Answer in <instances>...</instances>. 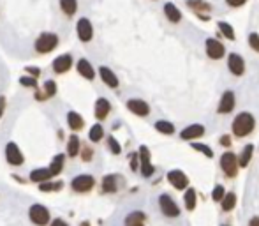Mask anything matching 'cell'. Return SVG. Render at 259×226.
Masks as SVG:
<instances>
[{"label": "cell", "mask_w": 259, "mask_h": 226, "mask_svg": "<svg viewBox=\"0 0 259 226\" xmlns=\"http://www.w3.org/2000/svg\"><path fill=\"white\" fill-rule=\"evenodd\" d=\"M256 128V118L250 112H242L238 113L231 124V131L236 138H247L249 134L254 133Z\"/></svg>", "instance_id": "obj_1"}, {"label": "cell", "mask_w": 259, "mask_h": 226, "mask_svg": "<svg viewBox=\"0 0 259 226\" xmlns=\"http://www.w3.org/2000/svg\"><path fill=\"white\" fill-rule=\"evenodd\" d=\"M238 168H240V162H238V156L235 152H224L220 156V170L224 172L226 177L229 178H235L238 175Z\"/></svg>", "instance_id": "obj_2"}, {"label": "cell", "mask_w": 259, "mask_h": 226, "mask_svg": "<svg viewBox=\"0 0 259 226\" xmlns=\"http://www.w3.org/2000/svg\"><path fill=\"white\" fill-rule=\"evenodd\" d=\"M139 170H141V175L145 178H150L153 173H155V166L152 164V156H150V148L147 145H141L139 150Z\"/></svg>", "instance_id": "obj_3"}, {"label": "cell", "mask_w": 259, "mask_h": 226, "mask_svg": "<svg viewBox=\"0 0 259 226\" xmlns=\"http://www.w3.org/2000/svg\"><path fill=\"white\" fill-rule=\"evenodd\" d=\"M159 207H161L162 214L166 217H169V219H176V217L180 216V207L176 205L175 200L169 194H166V193L159 196Z\"/></svg>", "instance_id": "obj_4"}, {"label": "cell", "mask_w": 259, "mask_h": 226, "mask_svg": "<svg viewBox=\"0 0 259 226\" xmlns=\"http://www.w3.org/2000/svg\"><path fill=\"white\" fill-rule=\"evenodd\" d=\"M57 45H59L57 34L46 32V34H41L39 39L35 41V49H37L39 53H49V51H53V49L57 48Z\"/></svg>", "instance_id": "obj_5"}, {"label": "cell", "mask_w": 259, "mask_h": 226, "mask_svg": "<svg viewBox=\"0 0 259 226\" xmlns=\"http://www.w3.org/2000/svg\"><path fill=\"white\" fill-rule=\"evenodd\" d=\"M205 48H206L208 59H212V60H220L226 57L224 45H222L219 39H215V37H208V39L205 41Z\"/></svg>", "instance_id": "obj_6"}, {"label": "cell", "mask_w": 259, "mask_h": 226, "mask_svg": "<svg viewBox=\"0 0 259 226\" xmlns=\"http://www.w3.org/2000/svg\"><path fill=\"white\" fill-rule=\"evenodd\" d=\"M29 216H30V221L37 226H46L49 223L48 209H46L44 205H39V203H35V205L30 207Z\"/></svg>", "instance_id": "obj_7"}, {"label": "cell", "mask_w": 259, "mask_h": 226, "mask_svg": "<svg viewBox=\"0 0 259 226\" xmlns=\"http://www.w3.org/2000/svg\"><path fill=\"white\" fill-rule=\"evenodd\" d=\"M166 178L175 189H178V191H185L187 187H189V177H187L182 170H169Z\"/></svg>", "instance_id": "obj_8"}, {"label": "cell", "mask_w": 259, "mask_h": 226, "mask_svg": "<svg viewBox=\"0 0 259 226\" xmlns=\"http://www.w3.org/2000/svg\"><path fill=\"white\" fill-rule=\"evenodd\" d=\"M235 106H236L235 92H233V90H226V92L222 94V97H220L219 106H217V113H219V115H228V113H231L235 110Z\"/></svg>", "instance_id": "obj_9"}, {"label": "cell", "mask_w": 259, "mask_h": 226, "mask_svg": "<svg viewBox=\"0 0 259 226\" xmlns=\"http://www.w3.org/2000/svg\"><path fill=\"white\" fill-rule=\"evenodd\" d=\"M228 69L233 76H244L245 73V60L240 53L228 55Z\"/></svg>", "instance_id": "obj_10"}, {"label": "cell", "mask_w": 259, "mask_h": 226, "mask_svg": "<svg viewBox=\"0 0 259 226\" xmlns=\"http://www.w3.org/2000/svg\"><path fill=\"white\" fill-rule=\"evenodd\" d=\"M93 184H95V178L92 175H78V177L73 178L71 187L76 193H88L93 187Z\"/></svg>", "instance_id": "obj_11"}, {"label": "cell", "mask_w": 259, "mask_h": 226, "mask_svg": "<svg viewBox=\"0 0 259 226\" xmlns=\"http://www.w3.org/2000/svg\"><path fill=\"white\" fill-rule=\"evenodd\" d=\"M205 126L203 124H191V126H187L185 129H182L180 131V138L183 142H192V140H198L205 134Z\"/></svg>", "instance_id": "obj_12"}, {"label": "cell", "mask_w": 259, "mask_h": 226, "mask_svg": "<svg viewBox=\"0 0 259 226\" xmlns=\"http://www.w3.org/2000/svg\"><path fill=\"white\" fill-rule=\"evenodd\" d=\"M5 159H7V162L13 164V166H20V164H23V161H25L23 154L20 152L18 145L13 142H9L7 145H5Z\"/></svg>", "instance_id": "obj_13"}, {"label": "cell", "mask_w": 259, "mask_h": 226, "mask_svg": "<svg viewBox=\"0 0 259 226\" xmlns=\"http://www.w3.org/2000/svg\"><path fill=\"white\" fill-rule=\"evenodd\" d=\"M127 108L131 110V113H134L137 117H148L150 115V106L143 99H129Z\"/></svg>", "instance_id": "obj_14"}, {"label": "cell", "mask_w": 259, "mask_h": 226, "mask_svg": "<svg viewBox=\"0 0 259 226\" xmlns=\"http://www.w3.org/2000/svg\"><path fill=\"white\" fill-rule=\"evenodd\" d=\"M76 29H78V37L83 41V43H88V41L93 37L92 23H90V20H87V18H81V20L78 21V25H76Z\"/></svg>", "instance_id": "obj_15"}, {"label": "cell", "mask_w": 259, "mask_h": 226, "mask_svg": "<svg viewBox=\"0 0 259 226\" xmlns=\"http://www.w3.org/2000/svg\"><path fill=\"white\" fill-rule=\"evenodd\" d=\"M187 5H189V7L194 11L196 15L199 16V18H203V20H208V16H203V15H205V13H210L212 5L206 4L205 0H187Z\"/></svg>", "instance_id": "obj_16"}, {"label": "cell", "mask_w": 259, "mask_h": 226, "mask_svg": "<svg viewBox=\"0 0 259 226\" xmlns=\"http://www.w3.org/2000/svg\"><path fill=\"white\" fill-rule=\"evenodd\" d=\"M71 65H73V57H71V55H60V57H57V59L53 60V71L59 74L69 71Z\"/></svg>", "instance_id": "obj_17"}, {"label": "cell", "mask_w": 259, "mask_h": 226, "mask_svg": "<svg viewBox=\"0 0 259 226\" xmlns=\"http://www.w3.org/2000/svg\"><path fill=\"white\" fill-rule=\"evenodd\" d=\"M99 74H101V78H103V81L106 85H108L109 89H117L118 87V78L117 74L113 73L111 69L106 67V65H103V67H99Z\"/></svg>", "instance_id": "obj_18"}, {"label": "cell", "mask_w": 259, "mask_h": 226, "mask_svg": "<svg viewBox=\"0 0 259 226\" xmlns=\"http://www.w3.org/2000/svg\"><path fill=\"white\" fill-rule=\"evenodd\" d=\"M145 221H147V216L145 212L141 210H132L131 214H127L123 225L125 226H145Z\"/></svg>", "instance_id": "obj_19"}, {"label": "cell", "mask_w": 259, "mask_h": 226, "mask_svg": "<svg viewBox=\"0 0 259 226\" xmlns=\"http://www.w3.org/2000/svg\"><path fill=\"white\" fill-rule=\"evenodd\" d=\"M252 156H254V145H252V143H249V145H245V147L242 148V152L238 154L240 168L249 166V162L252 161Z\"/></svg>", "instance_id": "obj_20"}, {"label": "cell", "mask_w": 259, "mask_h": 226, "mask_svg": "<svg viewBox=\"0 0 259 226\" xmlns=\"http://www.w3.org/2000/svg\"><path fill=\"white\" fill-rule=\"evenodd\" d=\"M109 110H111V104H109L108 99L99 97L97 101H95V117H97L99 120H103V118L108 117Z\"/></svg>", "instance_id": "obj_21"}, {"label": "cell", "mask_w": 259, "mask_h": 226, "mask_svg": "<svg viewBox=\"0 0 259 226\" xmlns=\"http://www.w3.org/2000/svg\"><path fill=\"white\" fill-rule=\"evenodd\" d=\"M164 15H166V18L171 23H178V21L182 20V11L176 7L173 2H168L166 5H164Z\"/></svg>", "instance_id": "obj_22"}, {"label": "cell", "mask_w": 259, "mask_h": 226, "mask_svg": "<svg viewBox=\"0 0 259 226\" xmlns=\"http://www.w3.org/2000/svg\"><path fill=\"white\" fill-rule=\"evenodd\" d=\"M183 203H185V209L189 212L196 209V205H198V193H196L194 187H187V189H185V194H183Z\"/></svg>", "instance_id": "obj_23"}, {"label": "cell", "mask_w": 259, "mask_h": 226, "mask_svg": "<svg viewBox=\"0 0 259 226\" xmlns=\"http://www.w3.org/2000/svg\"><path fill=\"white\" fill-rule=\"evenodd\" d=\"M49 177H53L49 168H37V170L30 173V180L35 182V184H43V182L49 180Z\"/></svg>", "instance_id": "obj_24"}, {"label": "cell", "mask_w": 259, "mask_h": 226, "mask_svg": "<svg viewBox=\"0 0 259 226\" xmlns=\"http://www.w3.org/2000/svg\"><path fill=\"white\" fill-rule=\"evenodd\" d=\"M78 73L81 74L83 78H87V80H93V78H95V71H93L92 64H90L88 60H85V59H81L78 62Z\"/></svg>", "instance_id": "obj_25"}, {"label": "cell", "mask_w": 259, "mask_h": 226, "mask_svg": "<svg viewBox=\"0 0 259 226\" xmlns=\"http://www.w3.org/2000/svg\"><path fill=\"white\" fill-rule=\"evenodd\" d=\"M79 150H81V142H79V138L78 136H69L67 140V154H69V158H76L79 154Z\"/></svg>", "instance_id": "obj_26"}, {"label": "cell", "mask_w": 259, "mask_h": 226, "mask_svg": "<svg viewBox=\"0 0 259 226\" xmlns=\"http://www.w3.org/2000/svg\"><path fill=\"white\" fill-rule=\"evenodd\" d=\"M67 124H69V128L74 129V131H79V129L83 128V117L81 115H78L76 112H69L67 113Z\"/></svg>", "instance_id": "obj_27"}, {"label": "cell", "mask_w": 259, "mask_h": 226, "mask_svg": "<svg viewBox=\"0 0 259 226\" xmlns=\"http://www.w3.org/2000/svg\"><path fill=\"white\" fill-rule=\"evenodd\" d=\"M236 207V194L235 193H226V196L220 202V209L222 212H231Z\"/></svg>", "instance_id": "obj_28"}, {"label": "cell", "mask_w": 259, "mask_h": 226, "mask_svg": "<svg viewBox=\"0 0 259 226\" xmlns=\"http://www.w3.org/2000/svg\"><path fill=\"white\" fill-rule=\"evenodd\" d=\"M118 189V177L117 175H106L103 178V191L104 193H115Z\"/></svg>", "instance_id": "obj_29"}, {"label": "cell", "mask_w": 259, "mask_h": 226, "mask_svg": "<svg viewBox=\"0 0 259 226\" xmlns=\"http://www.w3.org/2000/svg\"><path fill=\"white\" fill-rule=\"evenodd\" d=\"M64 161H65L64 154H57V156L53 158V161H51V164H49V172H51L53 177L62 172V168H64Z\"/></svg>", "instance_id": "obj_30"}, {"label": "cell", "mask_w": 259, "mask_h": 226, "mask_svg": "<svg viewBox=\"0 0 259 226\" xmlns=\"http://www.w3.org/2000/svg\"><path fill=\"white\" fill-rule=\"evenodd\" d=\"M217 27H219L220 34L224 35L226 39H229V41H235L236 39L235 29H233V25H231V23H228V21H219V23H217Z\"/></svg>", "instance_id": "obj_31"}, {"label": "cell", "mask_w": 259, "mask_h": 226, "mask_svg": "<svg viewBox=\"0 0 259 226\" xmlns=\"http://www.w3.org/2000/svg\"><path fill=\"white\" fill-rule=\"evenodd\" d=\"M153 128L162 134H175V124H171L169 120H157Z\"/></svg>", "instance_id": "obj_32"}, {"label": "cell", "mask_w": 259, "mask_h": 226, "mask_svg": "<svg viewBox=\"0 0 259 226\" xmlns=\"http://www.w3.org/2000/svg\"><path fill=\"white\" fill-rule=\"evenodd\" d=\"M191 147L194 148L196 152H199V154H203L205 158H208V159H212L213 158V150H212L208 145H205V143H198V142H191Z\"/></svg>", "instance_id": "obj_33"}, {"label": "cell", "mask_w": 259, "mask_h": 226, "mask_svg": "<svg viewBox=\"0 0 259 226\" xmlns=\"http://www.w3.org/2000/svg\"><path fill=\"white\" fill-rule=\"evenodd\" d=\"M60 7L67 16H73L78 9V2L76 0H60Z\"/></svg>", "instance_id": "obj_34"}, {"label": "cell", "mask_w": 259, "mask_h": 226, "mask_svg": "<svg viewBox=\"0 0 259 226\" xmlns=\"http://www.w3.org/2000/svg\"><path fill=\"white\" fill-rule=\"evenodd\" d=\"M103 136H104V129H103V126H99V124H95V126L90 129V133H88L90 142H101Z\"/></svg>", "instance_id": "obj_35"}, {"label": "cell", "mask_w": 259, "mask_h": 226, "mask_svg": "<svg viewBox=\"0 0 259 226\" xmlns=\"http://www.w3.org/2000/svg\"><path fill=\"white\" fill-rule=\"evenodd\" d=\"M62 186H64V182H43V184H39V189L44 193H49V191H59V189H62Z\"/></svg>", "instance_id": "obj_36"}, {"label": "cell", "mask_w": 259, "mask_h": 226, "mask_svg": "<svg viewBox=\"0 0 259 226\" xmlns=\"http://www.w3.org/2000/svg\"><path fill=\"white\" fill-rule=\"evenodd\" d=\"M226 196V189H224V186H220V184H217L215 187H213V191H212V200L213 202H217V203H220L222 202V198Z\"/></svg>", "instance_id": "obj_37"}, {"label": "cell", "mask_w": 259, "mask_h": 226, "mask_svg": "<svg viewBox=\"0 0 259 226\" xmlns=\"http://www.w3.org/2000/svg\"><path fill=\"white\" fill-rule=\"evenodd\" d=\"M55 94H57V83L48 80L46 83H44V97H53Z\"/></svg>", "instance_id": "obj_38"}, {"label": "cell", "mask_w": 259, "mask_h": 226, "mask_svg": "<svg viewBox=\"0 0 259 226\" xmlns=\"http://www.w3.org/2000/svg\"><path fill=\"white\" fill-rule=\"evenodd\" d=\"M108 147H109V150L115 154V156H118V154L122 152V147H120V143H118L113 136L108 138Z\"/></svg>", "instance_id": "obj_39"}, {"label": "cell", "mask_w": 259, "mask_h": 226, "mask_svg": "<svg viewBox=\"0 0 259 226\" xmlns=\"http://www.w3.org/2000/svg\"><path fill=\"white\" fill-rule=\"evenodd\" d=\"M249 46L259 53V34L258 32H250L249 34Z\"/></svg>", "instance_id": "obj_40"}, {"label": "cell", "mask_w": 259, "mask_h": 226, "mask_svg": "<svg viewBox=\"0 0 259 226\" xmlns=\"http://www.w3.org/2000/svg\"><path fill=\"white\" fill-rule=\"evenodd\" d=\"M20 83L23 85V87H35V78L34 76H32V78H30V76H23V78H20Z\"/></svg>", "instance_id": "obj_41"}, {"label": "cell", "mask_w": 259, "mask_h": 226, "mask_svg": "<svg viewBox=\"0 0 259 226\" xmlns=\"http://www.w3.org/2000/svg\"><path fill=\"white\" fill-rule=\"evenodd\" d=\"M219 142H220V145H222V147H231V136L229 134H222V136L219 138Z\"/></svg>", "instance_id": "obj_42"}, {"label": "cell", "mask_w": 259, "mask_h": 226, "mask_svg": "<svg viewBox=\"0 0 259 226\" xmlns=\"http://www.w3.org/2000/svg\"><path fill=\"white\" fill-rule=\"evenodd\" d=\"M132 158H131V168L136 172L137 166H139V154H131Z\"/></svg>", "instance_id": "obj_43"}, {"label": "cell", "mask_w": 259, "mask_h": 226, "mask_svg": "<svg viewBox=\"0 0 259 226\" xmlns=\"http://www.w3.org/2000/svg\"><path fill=\"white\" fill-rule=\"evenodd\" d=\"M226 4L229 7H242L244 4H247V0H226Z\"/></svg>", "instance_id": "obj_44"}, {"label": "cell", "mask_w": 259, "mask_h": 226, "mask_svg": "<svg viewBox=\"0 0 259 226\" xmlns=\"http://www.w3.org/2000/svg\"><path fill=\"white\" fill-rule=\"evenodd\" d=\"M25 71L29 74H32L34 78H37V76H41V69L39 67H25Z\"/></svg>", "instance_id": "obj_45"}, {"label": "cell", "mask_w": 259, "mask_h": 226, "mask_svg": "<svg viewBox=\"0 0 259 226\" xmlns=\"http://www.w3.org/2000/svg\"><path fill=\"white\" fill-rule=\"evenodd\" d=\"M247 226H259V216H252L247 223Z\"/></svg>", "instance_id": "obj_46"}, {"label": "cell", "mask_w": 259, "mask_h": 226, "mask_svg": "<svg viewBox=\"0 0 259 226\" xmlns=\"http://www.w3.org/2000/svg\"><path fill=\"white\" fill-rule=\"evenodd\" d=\"M83 159H85V161H90V159H92V150H90V148H85Z\"/></svg>", "instance_id": "obj_47"}, {"label": "cell", "mask_w": 259, "mask_h": 226, "mask_svg": "<svg viewBox=\"0 0 259 226\" xmlns=\"http://www.w3.org/2000/svg\"><path fill=\"white\" fill-rule=\"evenodd\" d=\"M51 226H69V225L64 221V219H55V221L51 223Z\"/></svg>", "instance_id": "obj_48"}, {"label": "cell", "mask_w": 259, "mask_h": 226, "mask_svg": "<svg viewBox=\"0 0 259 226\" xmlns=\"http://www.w3.org/2000/svg\"><path fill=\"white\" fill-rule=\"evenodd\" d=\"M4 108H5V97H0V117L4 113Z\"/></svg>", "instance_id": "obj_49"}, {"label": "cell", "mask_w": 259, "mask_h": 226, "mask_svg": "<svg viewBox=\"0 0 259 226\" xmlns=\"http://www.w3.org/2000/svg\"><path fill=\"white\" fill-rule=\"evenodd\" d=\"M222 226H228V225H222Z\"/></svg>", "instance_id": "obj_50"}]
</instances>
